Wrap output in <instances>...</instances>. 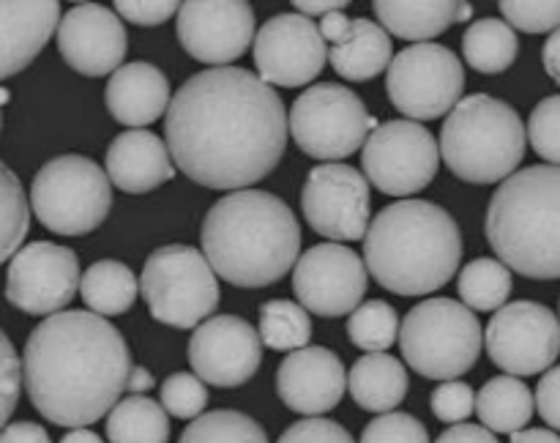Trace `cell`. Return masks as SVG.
Returning <instances> with one entry per match:
<instances>
[{
	"instance_id": "816d5d0a",
	"label": "cell",
	"mask_w": 560,
	"mask_h": 443,
	"mask_svg": "<svg viewBox=\"0 0 560 443\" xmlns=\"http://www.w3.org/2000/svg\"><path fill=\"white\" fill-rule=\"evenodd\" d=\"M509 443H560V435H556L552 430H539V427H534V430L514 432Z\"/></svg>"
},
{
	"instance_id": "4fadbf2b",
	"label": "cell",
	"mask_w": 560,
	"mask_h": 443,
	"mask_svg": "<svg viewBox=\"0 0 560 443\" xmlns=\"http://www.w3.org/2000/svg\"><path fill=\"white\" fill-rule=\"evenodd\" d=\"M485 348L492 364L509 375H539L560 355V320L539 301H514L492 315Z\"/></svg>"
},
{
	"instance_id": "ba28073f",
	"label": "cell",
	"mask_w": 560,
	"mask_h": 443,
	"mask_svg": "<svg viewBox=\"0 0 560 443\" xmlns=\"http://www.w3.org/2000/svg\"><path fill=\"white\" fill-rule=\"evenodd\" d=\"M140 293L153 320L173 328H197L213 317L222 293L217 271L200 249L167 244L151 252L140 273Z\"/></svg>"
},
{
	"instance_id": "f907efd6",
	"label": "cell",
	"mask_w": 560,
	"mask_h": 443,
	"mask_svg": "<svg viewBox=\"0 0 560 443\" xmlns=\"http://www.w3.org/2000/svg\"><path fill=\"white\" fill-rule=\"evenodd\" d=\"M295 9L304 16H326L331 11H345L348 0H295Z\"/></svg>"
},
{
	"instance_id": "7dc6e473",
	"label": "cell",
	"mask_w": 560,
	"mask_h": 443,
	"mask_svg": "<svg viewBox=\"0 0 560 443\" xmlns=\"http://www.w3.org/2000/svg\"><path fill=\"white\" fill-rule=\"evenodd\" d=\"M0 443H52L47 430L33 421H14V424L0 430Z\"/></svg>"
},
{
	"instance_id": "f5cc1de1",
	"label": "cell",
	"mask_w": 560,
	"mask_h": 443,
	"mask_svg": "<svg viewBox=\"0 0 560 443\" xmlns=\"http://www.w3.org/2000/svg\"><path fill=\"white\" fill-rule=\"evenodd\" d=\"M151 386H153L151 370H145V366H135L129 375V386L126 388H129L131 394H145Z\"/></svg>"
},
{
	"instance_id": "7bdbcfd3",
	"label": "cell",
	"mask_w": 560,
	"mask_h": 443,
	"mask_svg": "<svg viewBox=\"0 0 560 443\" xmlns=\"http://www.w3.org/2000/svg\"><path fill=\"white\" fill-rule=\"evenodd\" d=\"M277 443H355L350 432L337 421L320 419V416H310V419L295 421L293 427L282 432Z\"/></svg>"
},
{
	"instance_id": "83f0119b",
	"label": "cell",
	"mask_w": 560,
	"mask_h": 443,
	"mask_svg": "<svg viewBox=\"0 0 560 443\" xmlns=\"http://www.w3.org/2000/svg\"><path fill=\"white\" fill-rule=\"evenodd\" d=\"M536 408V397L525 381L514 375H498L481 386L476 394V413L492 432H514L525 430Z\"/></svg>"
},
{
	"instance_id": "4dcf8cb0",
	"label": "cell",
	"mask_w": 560,
	"mask_h": 443,
	"mask_svg": "<svg viewBox=\"0 0 560 443\" xmlns=\"http://www.w3.org/2000/svg\"><path fill=\"white\" fill-rule=\"evenodd\" d=\"M517 33L506 20H476L463 36V53L470 69L481 74H501L517 60Z\"/></svg>"
},
{
	"instance_id": "9a60e30c",
	"label": "cell",
	"mask_w": 560,
	"mask_h": 443,
	"mask_svg": "<svg viewBox=\"0 0 560 443\" xmlns=\"http://www.w3.org/2000/svg\"><path fill=\"white\" fill-rule=\"evenodd\" d=\"M80 260L69 246L33 241L9 263L5 299L25 315H55L71 304L80 290Z\"/></svg>"
},
{
	"instance_id": "f35d334b",
	"label": "cell",
	"mask_w": 560,
	"mask_h": 443,
	"mask_svg": "<svg viewBox=\"0 0 560 443\" xmlns=\"http://www.w3.org/2000/svg\"><path fill=\"white\" fill-rule=\"evenodd\" d=\"M359 443H430V432H427L424 421L416 416L392 410V413H383L370 421L361 432Z\"/></svg>"
},
{
	"instance_id": "603a6c76",
	"label": "cell",
	"mask_w": 560,
	"mask_h": 443,
	"mask_svg": "<svg viewBox=\"0 0 560 443\" xmlns=\"http://www.w3.org/2000/svg\"><path fill=\"white\" fill-rule=\"evenodd\" d=\"M107 175L126 195H145L173 180L175 164L162 137L145 129H129L109 142Z\"/></svg>"
},
{
	"instance_id": "bcb514c9",
	"label": "cell",
	"mask_w": 560,
	"mask_h": 443,
	"mask_svg": "<svg viewBox=\"0 0 560 443\" xmlns=\"http://www.w3.org/2000/svg\"><path fill=\"white\" fill-rule=\"evenodd\" d=\"M435 443H498L495 432L481 424H452Z\"/></svg>"
},
{
	"instance_id": "1f68e13d",
	"label": "cell",
	"mask_w": 560,
	"mask_h": 443,
	"mask_svg": "<svg viewBox=\"0 0 560 443\" xmlns=\"http://www.w3.org/2000/svg\"><path fill=\"white\" fill-rule=\"evenodd\" d=\"M512 268L495 257H479L459 271L457 290L468 310L498 312L512 295Z\"/></svg>"
},
{
	"instance_id": "8992f818",
	"label": "cell",
	"mask_w": 560,
	"mask_h": 443,
	"mask_svg": "<svg viewBox=\"0 0 560 443\" xmlns=\"http://www.w3.org/2000/svg\"><path fill=\"white\" fill-rule=\"evenodd\" d=\"M438 145L446 167L465 184H503L525 159L528 129L512 104L474 93L446 115Z\"/></svg>"
},
{
	"instance_id": "7402d4cb",
	"label": "cell",
	"mask_w": 560,
	"mask_h": 443,
	"mask_svg": "<svg viewBox=\"0 0 560 443\" xmlns=\"http://www.w3.org/2000/svg\"><path fill=\"white\" fill-rule=\"evenodd\" d=\"M60 20V3L55 0L0 3V80L27 69L58 33Z\"/></svg>"
},
{
	"instance_id": "5bb4252c",
	"label": "cell",
	"mask_w": 560,
	"mask_h": 443,
	"mask_svg": "<svg viewBox=\"0 0 560 443\" xmlns=\"http://www.w3.org/2000/svg\"><path fill=\"white\" fill-rule=\"evenodd\" d=\"M304 219L317 235L339 241H361L370 230V180L350 164H317L301 189Z\"/></svg>"
},
{
	"instance_id": "ee69618b",
	"label": "cell",
	"mask_w": 560,
	"mask_h": 443,
	"mask_svg": "<svg viewBox=\"0 0 560 443\" xmlns=\"http://www.w3.org/2000/svg\"><path fill=\"white\" fill-rule=\"evenodd\" d=\"M178 9L180 3H175V0H118L115 3V14L142 27L162 25Z\"/></svg>"
},
{
	"instance_id": "74e56055",
	"label": "cell",
	"mask_w": 560,
	"mask_h": 443,
	"mask_svg": "<svg viewBox=\"0 0 560 443\" xmlns=\"http://www.w3.org/2000/svg\"><path fill=\"white\" fill-rule=\"evenodd\" d=\"M528 140L534 151L560 167V96L541 98L528 120Z\"/></svg>"
},
{
	"instance_id": "d6986e66",
	"label": "cell",
	"mask_w": 560,
	"mask_h": 443,
	"mask_svg": "<svg viewBox=\"0 0 560 443\" xmlns=\"http://www.w3.org/2000/svg\"><path fill=\"white\" fill-rule=\"evenodd\" d=\"M175 31L191 58L219 69L238 60L255 42V11L244 0H189L180 3Z\"/></svg>"
},
{
	"instance_id": "db71d44e",
	"label": "cell",
	"mask_w": 560,
	"mask_h": 443,
	"mask_svg": "<svg viewBox=\"0 0 560 443\" xmlns=\"http://www.w3.org/2000/svg\"><path fill=\"white\" fill-rule=\"evenodd\" d=\"M60 443H104V441L96 435V432L88 430V427H77V430L66 432Z\"/></svg>"
},
{
	"instance_id": "7a4b0ae2",
	"label": "cell",
	"mask_w": 560,
	"mask_h": 443,
	"mask_svg": "<svg viewBox=\"0 0 560 443\" xmlns=\"http://www.w3.org/2000/svg\"><path fill=\"white\" fill-rule=\"evenodd\" d=\"M135 370L124 334L96 312L69 310L44 317L22 353L33 408L58 427H91L120 403Z\"/></svg>"
},
{
	"instance_id": "c3c4849f",
	"label": "cell",
	"mask_w": 560,
	"mask_h": 443,
	"mask_svg": "<svg viewBox=\"0 0 560 443\" xmlns=\"http://www.w3.org/2000/svg\"><path fill=\"white\" fill-rule=\"evenodd\" d=\"M350 25H353V20H350L345 11H331V14H326L320 20V33H323V38H326V42L334 47V44H339L348 38Z\"/></svg>"
},
{
	"instance_id": "5b68a950",
	"label": "cell",
	"mask_w": 560,
	"mask_h": 443,
	"mask_svg": "<svg viewBox=\"0 0 560 443\" xmlns=\"http://www.w3.org/2000/svg\"><path fill=\"white\" fill-rule=\"evenodd\" d=\"M487 241L501 263L530 279H560V167L534 164L490 197Z\"/></svg>"
},
{
	"instance_id": "3957f363",
	"label": "cell",
	"mask_w": 560,
	"mask_h": 443,
	"mask_svg": "<svg viewBox=\"0 0 560 443\" xmlns=\"http://www.w3.org/2000/svg\"><path fill=\"white\" fill-rule=\"evenodd\" d=\"M202 255L235 288H266L299 263L301 228L282 197L262 189L224 195L200 230Z\"/></svg>"
},
{
	"instance_id": "2e32d148",
	"label": "cell",
	"mask_w": 560,
	"mask_h": 443,
	"mask_svg": "<svg viewBox=\"0 0 560 443\" xmlns=\"http://www.w3.org/2000/svg\"><path fill=\"white\" fill-rule=\"evenodd\" d=\"M366 263L342 244L310 246L293 268V293L306 312L342 317L361 306L366 293Z\"/></svg>"
},
{
	"instance_id": "f1b7e54d",
	"label": "cell",
	"mask_w": 560,
	"mask_h": 443,
	"mask_svg": "<svg viewBox=\"0 0 560 443\" xmlns=\"http://www.w3.org/2000/svg\"><path fill=\"white\" fill-rule=\"evenodd\" d=\"M140 282L131 268L120 260H96L85 268L80 282V295L91 312L102 317L124 315L135 306Z\"/></svg>"
},
{
	"instance_id": "30bf717a",
	"label": "cell",
	"mask_w": 560,
	"mask_h": 443,
	"mask_svg": "<svg viewBox=\"0 0 560 443\" xmlns=\"http://www.w3.org/2000/svg\"><path fill=\"white\" fill-rule=\"evenodd\" d=\"M290 137L312 159H348L377 129L366 104L339 82H320L301 93L288 115Z\"/></svg>"
},
{
	"instance_id": "4316f807",
	"label": "cell",
	"mask_w": 560,
	"mask_h": 443,
	"mask_svg": "<svg viewBox=\"0 0 560 443\" xmlns=\"http://www.w3.org/2000/svg\"><path fill=\"white\" fill-rule=\"evenodd\" d=\"M408 370L397 355L366 353L348 375V392L370 413H392L408 397Z\"/></svg>"
},
{
	"instance_id": "cb8c5ba5",
	"label": "cell",
	"mask_w": 560,
	"mask_h": 443,
	"mask_svg": "<svg viewBox=\"0 0 560 443\" xmlns=\"http://www.w3.org/2000/svg\"><path fill=\"white\" fill-rule=\"evenodd\" d=\"M170 96L173 93H170L167 77L145 60L120 66L109 77L107 91H104L109 115L129 129H142L167 115L170 102H173Z\"/></svg>"
},
{
	"instance_id": "8d00e7d4",
	"label": "cell",
	"mask_w": 560,
	"mask_h": 443,
	"mask_svg": "<svg viewBox=\"0 0 560 443\" xmlns=\"http://www.w3.org/2000/svg\"><path fill=\"white\" fill-rule=\"evenodd\" d=\"M159 399H162L164 410L173 413L175 419L195 421L197 416H202L208 405L206 381H200L195 372H175V375H170L162 383Z\"/></svg>"
},
{
	"instance_id": "e0dca14e",
	"label": "cell",
	"mask_w": 560,
	"mask_h": 443,
	"mask_svg": "<svg viewBox=\"0 0 560 443\" xmlns=\"http://www.w3.org/2000/svg\"><path fill=\"white\" fill-rule=\"evenodd\" d=\"M328 60L320 25L304 14H277L255 36V66L260 80L277 88H301L315 80Z\"/></svg>"
},
{
	"instance_id": "277c9868",
	"label": "cell",
	"mask_w": 560,
	"mask_h": 443,
	"mask_svg": "<svg viewBox=\"0 0 560 443\" xmlns=\"http://www.w3.org/2000/svg\"><path fill=\"white\" fill-rule=\"evenodd\" d=\"M364 263L372 279L392 293H435L463 263V233L438 202H392L366 230Z\"/></svg>"
},
{
	"instance_id": "484cf974",
	"label": "cell",
	"mask_w": 560,
	"mask_h": 443,
	"mask_svg": "<svg viewBox=\"0 0 560 443\" xmlns=\"http://www.w3.org/2000/svg\"><path fill=\"white\" fill-rule=\"evenodd\" d=\"M392 60V36L386 33V27L366 20V16L353 20L345 42L328 47V63L334 66V71L339 77H345L350 82L372 80L381 71H388Z\"/></svg>"
},
{
	"instance_id": "ffe728a7",
	"label": "cell",
	"mask_w": 560,
	"mask_h": 443,
	"mask_svg": "<svg viewBox=\"0 0 560 443\" xmlns=\"http://www.w3.org/2000/svg\"><path fill=\"white\" fill-rule=\"evenodd\" d=\"M129 36L107 5L80 3L63 14L58 25V49L66 63L82 77H113L124 63Z\"/></svg>"
},
{
	"instance_id": "f546056e",
	"label": "cell",
	"mask_w": 560,
	"mask_h": 443,
	"mask_svg": "<svg viewBox=\"0 0 560 443\" xmlns=\"http://www.w3.org/2000/svg\"><path fill=\"white\" fill-rule=\"evenodd\" d=\"M109 443H167L170 419L162 403L145 394H129L107 416Z\"/></svg>"
},
{
	"instance_id": "f6af8a7d",
	"label": "cell",
	"mask_w": 560,
	"mask_h": 443,
	"mask_svg": "<svg viewBox=\"0 0 560 443\" xmlns=\"http://www.w3.org/2000/svg\"><path fill=\"white\" fill-rule=\"evenodd\" d=\"M536 408H539L541 419L552 430H560V366L547 370L545 377L539 381V388H536Z\"/></svg>"
},
{
	"instance_id": "e575fe53",
	"label": "cell",
	"mask_w": 560,
	"mask_h": 443,
	"mask_svg": "<svg viewBox=\"0 0 560 443\" xmlns=\"http://www.w3.org/2000/svg\"><path fill=\"white\" fill-rule=\"evenodd\" d=\"M348 337L364 353H386L399 339V317L388 301L372 299L350 312Z\"/></svg>"
},
{
	"instance_id": "11a10c76",
	"label": "cell",
	"mask_w": 560,
	"mask_h": 443,
	"mask_svg": "<svg viewBox=\"0 0 560 443\" xmlns=\"http://www.w3.org/2000/svg\"><path fill=\"white\" fill-rule=\"evenodd\" d=\"M5 102H9V91H5V88H0V107H3Z\"/></svg>"
},
{
	"instance_id": "6da1fadb",
	"label": "cell",
	"mask_w": 560,
	"mask_h": 443,
	"mask_svg": "<svg viewBox=\"0 0 560 443\" xmlns=\"http://www.w3.org/2000/svg\"><path fill=\"white\" fill-rule=\"evenodd\" d=\"M282 96L235 66L197 71L175 91L164 137L180 173L208 189L241 191L266 178L288 148Z\"/></svg>"
},
{
	"instance_id": "60d3db41",
	"label": "cell",
	"mask_w": 560,
	"mask_h": 443,
	"mask_svg": "<svg viewBox=\"0 0 560 443\" xmlns=\"http://www.w3.org/2000/svg\"><path fill=\"white\" fill-rule=\"evenodd\" d=\"M432 413L446 424H463L476 413V392L465 381H443L432 392Z\"/></svg>"
},
{
	"instance_id": "9c48e42d",
	"label": "cell",
	"mask_w": 560,
	"mask_h": 443,
	"mask_svg": "<svg viewBox=\"0 0 560 443\" xmlns=\"http://www.w3.org/2000/svg\"><path fill=\"white\" fill-rule=\"evenodd\" d=\"M31 208L52 233L85 235L109 217L113 180L93 159L55 156L33 178Z\"/></svg>"
},
{
	"instance_id": "52a82bcc",
	"label": "cell",
	"mask_w": 560,
	"mask_h": 443,
	"mask_svg": "<svg viewBox=\"0 0 560 443\" xmlns=\"http://www.w3.org/2000/svg\"><path fill=\"white\" fill-rule=\"evenodd\" d=\"M485 331L474 310L454 299H427L405 315L399 350L430 381H457L479 361Z\"/></svg>"
},
{
	"instance_id": "44dd1931",
	"label": "cell",
	"mask_w": 560,
	"mask_h": 443,
	"mask_svg": "<svg viewBox=\"0 0 560 443\" xmlns=\"http://www.w3.org/2000/svg\"><path fill=\"white\" fill-rule=\"evenodd\" d=\"M348 392V372L334 350L306 345L284 355L277 370V394L301 416H323Z\"/></svg>"
},
{
	"instance_id": "7c38bea8",
	"label": "cell",
	"mask_w": 560,
	"mask_h": 443,
	"mask_svg": "<svg viewBox=\"0 0 560 443\" xmlns=\"http://www.w3.org/2000/svg\"><path fill=\"white\" fill-rule=\"evenodd\" d=\"M361 167L383 195L410 197L427 189L441 170V145L419 120H386L361 148Z\"/></svg>"
},
{
	"instance_id": "836d02e7",
	"label": "cell",
	"mask_w": 560,
	"mask_h": 443,
	"mask_svg": "<svg viewBox=\"0 0 560 443\" xmlns=\"http://www.w3.org/2000/svg\"><path fill=\"white\" fill-rule=\"evenodd\" d=\"M178 443H268V435L252 416L222 408L197 416Z\"/></svg>"
},
{
	"instance_id": "ac0fdd59",
	"label": "cell",
	"mask_w": 560,
	"mask_h": 443,
	"mask_svg": "<svg viewBox=\"0 0 560 443\" xmlns=\"http://www.w3.org/2000/svg\"><path fill=\"white\" fill-rule=\"evenodd\" d=\"M189 364L211 386H244L262 364L260 331L238 315L208 317L189 339Z\"/></svg>"
},
{
	"instance_id": "d590c367",
	"label": "cell",
	"mask_w": 560,
	"mask_h": 443,
	"mask_svg": "<svg viewBox=\"0 0 560 443\" xmlns=\"http://www.w3.org/2000/svg\"><path fill=\"white\" fill-rule=\"evenodd\" d=\"M31 228V202L20 178L0 162V266L16 255Z\"/></svg>"
},
{
	"instance_id": "ab89813d",
	"label": "cell",
	"mask_w": 560,
	"mask_h": 443,
	"mask_svg": "<svg viewBox=\"0 0 560 443\" xmlns=\"http://www.w3.org/2000/svg\"><path fill=\"white\" fill-rule=\"evenodd\" d=\"M501 14L514 31L556 33L560 27V0L552 3H525V0H501Z\"/></svg>"
},
{
	"instance_id": "b9f144b4",
	"label": "cell",
	"mask_w": 560,
	"mask_h": 443,
	"mask_svg": "<svg viewBox=\"0 0 560 443\" xmlns=\"http://www.w3.org/2000/svg\"><path fill=\"white\" fill-rule=\"evenodd\" d=\"M22 383H25V377H22V361L16 355L11 339L0 328V430H3L5 421L16 410Z\"/></svg>"
},
{
	"instance_id": "d4e9b609",
	"label": "cell",
	"mask_w": 560,
	"mask_h": 443,
	"mask_svg": "<svg viewBox=\"0 0 560 443\" xmlns=\"http://www.w3.org/2000/svg\"><path fill=\"white\" fill-rule=\"evenodd\" d=\"M372 11H375L377 22L386 27V33L413 44H427L430 38L441 36L448 27L457 25V22H468L474 16V5L454 3V0H441V3L375 0Z\"/></svg>"
},
{
	"instance_id": "681fc988",
	"label": "cell",
	"mask_w": 560,
	"mask_h": 443,
	"mask_svg": "<svg viewBox=\"0 0 560 443\" xmlns=\"http://www.w3.org/2000/svg\"><path fill=\"white\" fill-rule=\"evenodd\" d=\"M541 60H545V71L550 74V80L560 85V27L547 38L545 49H541Z\"/></svg>"
},
{
	"instance_id": "d6a6232c",
	"label": "cell",
	"mask_w": 560,
	"mask_h": 443,
	"mask_svg": "<svg viewBox=\"0 0 560 443\" xmlns=\"http://www.w3.org/2000/svg\"><path fill=\"white\" fill-rule=\"evenodd\" d=\"M260 339L277 353H293L312 339L310 312L288 299H271L260 306Z\"/></svg>"
},
{
	"instance_id": "8fae6325",
	"label": "cell",
	"mask_w": 560,
	"mask_h": 443,
	"mask_svg": "<svg viewBox=\"0 0 560 443\" xmlns=\"http://www.w3.org/2000/svg\"><path fill=\"white\" fill-rule=\"evenodd\" d=\"M388 102L408 120L448 115L465 91V69L457 53L443 44H410L394 55L386 71Z\"/></svg>"
}]
</instances>
